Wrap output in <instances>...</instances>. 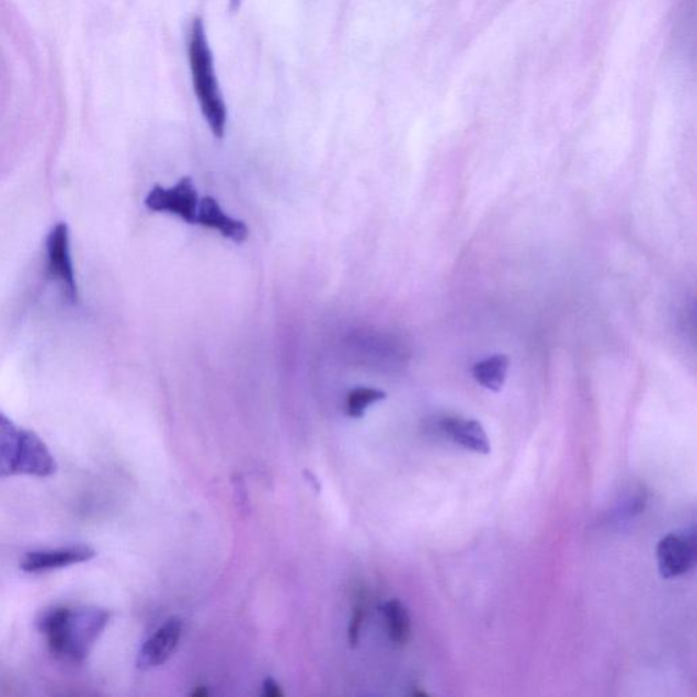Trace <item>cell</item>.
<instances>
[{
    "label": "cell",
    "instance_id": "obj_12",
    "mask_svg": "<svg viewBox=\"0 0 697 697\" xmlns=\"http://www.w3.org/2000/svg\"><path fill=\"white\" fill-rule=\"evenodd\" d=\"M510 358L504 354H494L479 362L473 367L477 384L493 392L502 391L507 379Z\"/></svg>",
    "mask_w": 697,
    "mask_h": 697
},
{
    "label": "cell",
    "instance_id": "obj_3",
    "mask_svg": "<svg viewBox=\"0 0 697 697\" xmlns=\"http://www.w3.org/2000/svg\"><path fill=\"white\" fill-rule=\"evenodd\" d=\"M47 266L50 277L60 285L70 302L78 301V285L70 252V233L67 224H56L47 238Z\"/></svg>",
    "mask_w": 697,
    "mask_h": 697
},
{
    "label": "cell",
    "instance_id": "obj_14",
    "mask_svg": "<svg viewBox=\"0 0 697 697\" xmlns=\"http://www.w3.org/2000/svg\"><path fill=\"white\" fill-rule=\"evenodd\" d=\"M385 398V391L369 389V387H358V389H354L347 393L346 413L348 418L362 419L365 410H367L370 404L384 401Z\"/></svg>",
    "mask_w": 697,
    "mask_h": 697
},
{
    "label": "cell",
    "instance_id": "obj_15",
    "mask_svg": "<svg viewBox=\"0 0 697 697\" xmlns=\"http://www.w3.org/2000/svg\"><path fill=\"white\" fill-rule=\"evenodd\" d=\"M364 620V612L359 606L354 608L351 624H348V643H351L352 648H356L359 640V631H362Z\"/></svg>",
    "mask_w": 697,
    "mask_h": 697
},
{
    "label": "cell",
    "instance_id": "obj_7",
    "mask_svg": "<svg viewBox=\"0 0 697 697\" xmlns=\"http://www.w3.org/2000/svg\"><path fill=\"white\" fill-rule=\"evenodd\" d=\"M56 471L54 455L35 432L24 430L19 457L15 462V475L33 476L38 479L53 476Z\"/></svg>",
    "mask_w": 697,
    "mask_h": 697
},
{
    "label": "cell",
    "instance_id": "obj_8",
    "mask_svg": "<svg viewBox=\"0 0 697 697\" xmlns=\"http://www.w3.org/2000/svg\"><path fill=\"white\" fill-rule=\"evenodd\" d=\"M183 622L180 618H171L153 637L148 639L139 651L137 666L142 671L162 665L178 648L182 637Z\"/></svg>",
    "mask_w": 697,
    "mask_h": 697
},
{
    "label": "cell",
    "instance_id": "obj_5",
    "mask_svg": "<svg viewBox=\"0 0 697 697\" xmlns=\"http://www.w3.org/2000/svg\"><path fill=\"white\" fill-rule=\"evenodd\" d=\"M695 534H669L656 548L662 578L673 579L689 572L696 564Z\"/></svg>",
    "mask_w": 697,
    "mask_h": 697
},
{
    "label": "cell",
    "instance_id": "obj_4",
    "mask_svg": "<svg viewBox=\"0 0 697 697\" xmlns=\"http://www.w3.org/2000/svg\"><path fill=\"white\" fill-rule=\"evenodd\" d=\"M145 205L151 212L172 213L187 224H196L199 205L198 191H196L193 180L183 178L172 188L156 185L146 196Z\"/></svg>",
    "mask_w": 697,
    "mask_h": 697
},
{
    "label": "cell",
    "instance_id": "obj_10",
    "mask_svg": "<svg viewBox=\"0 0 697 697\" xmlns=\"http://www.w3.org/2000/svg\"><path fill=\"white\" fill-rule=\"evenodd\" d=\"M441 429L455 443L470 452L482 455L491 453V443L479 421L448 418L442 421Z\"/></svg>",
    "mask_w": 697,
    "mask_h": 697
},
{
    "label": "cell",
    "instance_id": "obj_16",
    "mask_svg": "<svg viewBox=\"0 0 697 697\" xmlns=\"http://www.w3.org/2000/svg\"><path fill=\"white\" fill-rule=\"evenodd\" d=\"M264 695L268 697H283V690H281L279 685L274 682L273 678L264 679L263 683Z\"/></svg>",
    "mask_w": 697,
    "mask_h": 697
},
{
    "label": "cell",
    "instance_id": "obj_13",
    "mask_svg": "<svg viewBox=\"0 0 697 697\" xmlns=\"http://www.w3.org/2000/svg\"><path fill=\"white\" fill-rule=\"evenodd\" d=\"M384 615L391 642L397 645L407 644L410 633H412V624H410L407 606L399 599H391L385 604Z\"/></svg>",
    "mask_w": 697,
    "mask_h": 697
},
{
    "label": "cell",
    "instance_id": "obj_17",
    "mask_svg": "<svg viewBox=\"0 0 697 697\" xmlns=\"http://www.w3.org/2000/svg\"><path fill=\"white\" fill-rule=\"evenodd\" d=\"M191 696H195V697L207 696V690L205 687H199V688H196L194 693L191 694Z\"/></svg>",
    "mask_w": 697,
    "mask_h": 697
},
{
    "label": "cell",
    "instance_id": "obj_9",
    "mask_svg": "<svg viewBox=\"0 0 697 697\" xmlns=\"http://www.w3.org/2000/svg\"><path fill=\"white\" fill-rule=\"evenodd\" d=\"M196 222L201 224L202 227L218 230L219 233L235 243H244L249 239V227L243 221L225 215L221 206L212 196H205L199 202Z\"/></svg>",
    "mask_w": 697,
    "mask_h": 697
},
{
    "label": "cell",
    "instance_id": "obj_11",
    "mask_svg": "<svg viewBox=\"0 0 697 697\" xmlns=\"http://www.w3.org/2000/svg\"><path fill=\"white\" fill-rule=\"evenodd\" d=\"M22 435L24 430L0 413V479L15 475Z\"/></svg>",
    "mask_w": 697,
    "mask_h": 697
},
{
    "label": "cell",
    "instance_id": "obj_2",
    "mask_svg": "<svg viewBox=\"0 0 697 697\" xmlns=\"http://www.w3.org/2000/svg\"><path fill=\"white\" fill-rule=\"evenodd\" d=\"M187 48L196 100L212 133L221 139L227 130L228 111L219 90L215 59L207 42L205 25L199 19H195L191 24Z\"/></svg>",
    "mask_w": 697,
    "mask_h": 697
},
{
    "label": "cell",
    "instance_id": "obj_6",
    "mask_svg": "<svg viewBox=\"0 0 697 697\" xmlns=\"http://www.w3.org/2000/svg\"><path fill=\"white\" fill-rule=\"evenodd\" d=\"M95 556L94 549L88 545H71V547L35 550L26 553L21 561V570L27 573H42L61 568L85 563Z\"/></svg>",
    "mask_w": 697,
    "mask_h": 697
},
{
    "label": "cell",
    "instance_id": "obj_1",
    "mask_svg": "<svg viewBox=\"0 0 697 697\" xmlns=\"http://www.w3.org/2000/svg\"><path fill=\"white\" fill-rule=\"evenodd\" d=\"M110 620L108 610L93 606L54 608L38 618V629L47 639L50 653L78 665L87 660Z\"/></svg>",
    "mask_w": 697,
    "mask_h": 697
}]
</instances>
